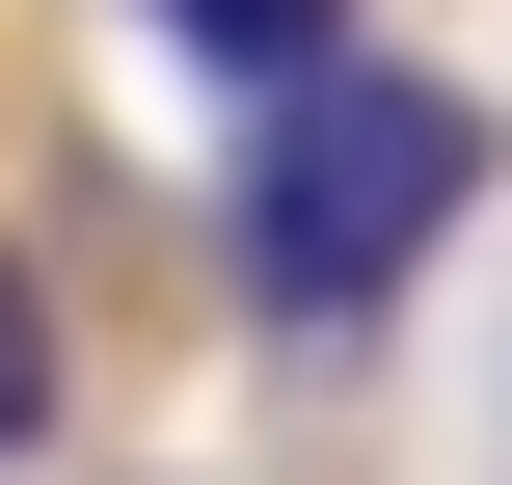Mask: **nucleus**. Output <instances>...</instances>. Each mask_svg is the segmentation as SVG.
<instances>
[{
  "label": "nucleus",
  "instance_id": "nucleus-1",
  "mask_svg": "<svg viewBox=\"0 0 512 485\" xmlns=\"http://www.w3.org/2000/svg\"><path fill=\"white\" fill-rule=\"evenodd\" d=\"M459 189H486V108H459V81H405V54H324L297 108H243L216 243H243V297H270L297 351H351V324L459 243Z\"/></svg>",
  "mask_w": 512,
  "mask_h": 485
},
{
  "label": "nucleus",
  "instance_id": "nucleus-2",
  "mask_svg": "<svg viewBox=\"0 0 512 485\" xmlns=\"http://www.w3.org/2000/svg\"><path fill=\"white\" fill-rule=\"evenodd\" d=\"M135 27H162V54H216L243 108H297V81L351 54V0H135Z\"/></svg>",
  "mask_w": 512,
  "mask_h": 485
},
{
  "label": "nucleus",
  "instance_id": "nucleus-3",
  "mask_svg": "<svg viewBox=\"0 0 512 485\" xmlns=\"http://www.w3.org/2000/svg\"><path fill=\"white\" fill-rule=\"evenodd\" d=\"M54 432V297H27V243H0V459Z\"/></svg>",
  "mask_w": 512,
  "mask_h": 485
}]
</instances>
